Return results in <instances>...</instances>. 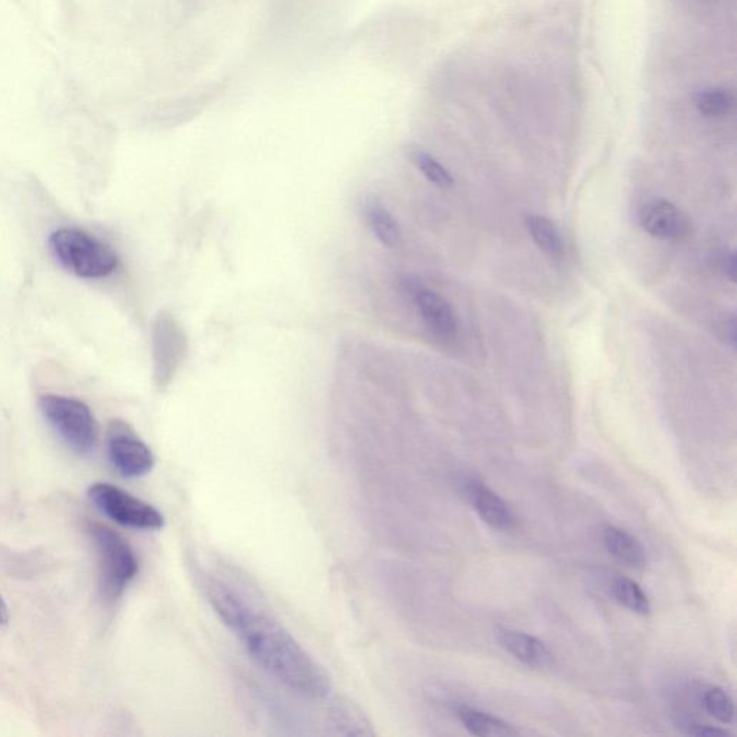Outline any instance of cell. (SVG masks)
Returning <instances> with one entry per match:
<instances>
[{
	"instance_id": "cell-10",
	"label": "cell",
	"mask_w": 737,
	"mask_h": 737,
	"mask_svg": "<svg viewBox=\"0 0 737 737\" xmlns=\"http://www.w3.org/2000/svg\"><path fill=\"white\" fill-rule=\"evenodd\" d=\"M642 228L661 239H680L687 232V221L684 215L668 201L648 202L640 212Z\"/></svg>"
},
{
	"instance_id": "cell-8",
	"label": "cell",
	"mask_w": 737,
	"mask_h": 737,
	"mask_svg": "<svg viewBox=\"0 0 737 737\" xmlns=\"http://www.w3.org/2000/svg\"><path fill=\"white\" fill-rule=\"evenodd\" d=\"M461 487H463L465 499L470 501L480 519L491 529L510 532L516 527L517 520L512 509L507 506L506 501L501 499L499 494L494 493L486 484L468 478L463 481Z\"/></svg>"
},
{
	"instance_id": "cell-6",
	"label": "cell",
	"mask_w": 737,
	"mask_h": 737,
	"mask_svg": "<svg viewBox=\"0 0 737 737\" xmlns=\"http://www.w3.org/2000/svg\"><path fill=\"white\" fill-rule=\"evenodd\" d=\"M108 457L120 476H147L155 467V455L129 425L113 421L108 428Z\"/></svg>"
},
{
	"instance_id": "cell-4",
	"label": "cell",
	"mask_w": 737,
	"mask_h": 737,
	"mask_svg": "<svg viewBox=\"0 0 737 737\" xmlns=\"http://www.w3.org/2000/svg\"><path fill=\"white\" fill-rule=\"evenodd\" d=\"M39 408L48 424L72 451L90 455L96 450L97 421L83 401L61 395H44L39 398Z\"/></svg>"
},
{
	"instance_id": "cell-20",
	"label": "cell",
	"mask_w": 737,
	"mask_h": 737,
	"mask_svg": "<svg viewBox=\"0 0 737 737\" xmlns=\"http://www.w3.org/2000/svg\"><path fill=\"white\" fill-rule=\"evenodd\" d=\"M689 735L699 737H726L730 733L720 727H714L710 725H693L689 729Z\"/></svg>"
},
{
	"instance_id": "cell-14",
	"label": "cell",
	"mask_w": 737,
	"mask_h": 737,
	"mask_svg": "<svg viewBox=\"0 0 737 737\" xmlns=\"http://www.w3.org/2000/svg\"><path fill=\"white\" fill-rule=\"evenodd\" d=\"M458 720L463 723L468 733L480 737L516 736L519 730L510 723L504 722L500 717L480 712L471 707L460 706L455 710Z\"/></svg>"
},
{
	"instance_id": "cell-9",
	"label": "cell",
	"mask_w": 737,
	"mask_h": 737,
	"mask_svg": "<svg viewBox=\"0 0 737 737\" xmlns=\"http://www.w3.org/2000/svg\"><path fill=\"white\" fill-rule=\"evenodd\" d=\"M411 294L422 320L428 329L441 339H452L457 334V317L454 310L441 294L421 286H411Z\"/></svg>"
},
{
	"instance_id": "cell-3",
	"label": "cell",
	"mask_w": 737,
	"mask_h": 737,
	"mask_svg": "<svg viewBox=\"0 0 737 737\" xmlns=\"http://www.w3.org/2000/svg\"><path fill=\"white\" fill-rule=\"evenodd\" d=\"M100 563L101 591L107 601H117L139 573V558L120 533L104 524L90 526Z\"/></svg>"
},
{
	"instance_id": "cell-5",
	"label": "cell",
	"mask_w": 737,
	"mask_h": 737,
	"mask_svg": "<svg viewBox=\"0 0 737 737\" xmlns=\"http://www.w3.org/2000/svg\"><path fill=\"white\" fill-rule=\"evenodd\" d=\"M88 497L101 512L121 526L137 530H159L165 526V517L155 506L113 484H93L88 488Z\"/></svg>"
},
{
	"instance_id": "cell-22",
	"label": "cell",
	"mask_w": 737,
	"mask_h": 737,
	"mask_svg": "<svg viewBox=\"0 0 737 737\" xmlns=\"http://www.w3.org/2000/svg\"><path fill=\"white\" fill-rule=\"evenodd\" d=\"M722 270L732 283L736 281V257L735 254H726L722 260Z\"/></svg>"
},
{
	"instance_id": "cell-13",
	"label": "cell",
	"mask_w": 737,
	"mask_h": 737,
	"mask_svg": "<svg viewBox=\"0 0 737 737\" xmlns=\"http://www.w3.org/2000/svg\"><path fill=\"white\" fill-rule=\"evenodd\" d=\"M362 215L370 231L385 247L393 248L401 242V229L389 209L376 196L363 198Z\"/></svg>"
},
{
	"instance_id": "cell-2",
	"label": "cell",
	"mask_w": 737,
	"mask_h": 737,
	"mask_svg": "<svg viewBox=\"0 0 737 737\" xmlns=\"http://www.w3.org/2000/svg\"><path fill=\"white\" fill-rule=\"evenodd\" d=\"M49 245L61 264L78 277L104 278L119 267L116 252L78 229H58L49 238Z\"/></svg>"
},
{
	"instance_id": "cell-12",
	"label": "cell",
	"mask_w": 737,
	"mask_h": 737,
	"mask_svg": "<svg viewBox=\"0 0 737 737\" xmlns=\"http://www.w3.org/2000/svg\"><path fill=\"white\" fill-rule=\"evenodd\" d=\"M602 540L608 553L627 568L642 571L647 565V555L638 539H635L627 530L617 526L604 527Z\"/></svg>"
},
{
	"instance_id": "cell-21",
	"label": "cell",
	"mask_w": 737,
	"mask_h": 737,
	"mask_svg": "<svg viewBox=\"0 0 737 737\" xmlns=\"http://www.w3.org/2000/svg\"><path fill=\"white\" fill-rule=\"evenodd\" d=\"M722 332L723 337H725L726 342L730 343L733 347H736V320L735 317H730V319H726L723 321L722 324Z\"/></svg>"
},
{
	"instance_id": "cell-19",
	"label": "cell",
	"mask_w": 737,
	"mask_h": 737,
	"mask_svg": "<svg viewBox=\"0 0 737 737\" xmlns=\"http://www.w3.org/2000/svg\"><path fill=\"white\" fill-rule=\"evenodd\" d=\"M703 704L706 712L723 725H729L735 719V704L732 697L720 687H712L704 693Z\"/></svg>"
},
{
	"instance_id": "cell-15",
	"label": "cell",
	"mask_w": 737,
	"mask_h": 737,
	"mask_svg": "<svg viewBox=\"0 0 737 737\" xmlns=\"http://www.w3.org/2000/svg\"><path fill=\"white\" fill-rule=\"evenodd\" d=\"M736 106L735 94L723 87H710L700 91L696 107L707 119H722L733 113Z\"/></svg>"
},
{
	"instance_id": "cell-16",
	"label": "cell",
	"mask_w": 737,
	"mask_h": 737,
	"mask_svg": "<svg viewBox=\"0 0 737 737\" xmlns=\"http://www.w3.org/2000/svg\"><path fill=\"white\" fill-rule=\"evenodd\" d=\"M611 595L622 607L630 609L638 615H648L651 612L650 599L642 591L637 582L624 576H617L611 583Z\"/></svg>"
},
{
	"instance_id": "cell-11",
	"label": "cell",
	"mask_w": 737,
	"mask_h": 737,
	"mask_svg": "<svg viewBox=\"0 0 737 737\" xmlns=\"http://www.w3.org/2000/svg\"><path fill=\"white\" fill-rule=\"evenodd\" d=\"M500 644L507 653L529 667H549L553 655L542 641L527 632L507 630L500 634Z\"/></svg>"
},
{
	"instance_id": "cell-18",
	"label": "cell",
	"mask_w": 737,
	"mask_h": 737,
	"mask_svg": "<svg viewBox=\"0 0 737 737\" xmlns=\"http://www.w3.org/2000/svg\"><path fill=\"white\" fill-rule=\"evenodd\" d=\"M406 153H408V157L412 160V163L418 167L419 172H421L429 182L434 183L438 188H452V185H454V178H452L451 173L448 172V170L445 169V167L442 166L435 157L429 155V153L425 152L421 147L414 146V144L408 147Z\"/></svg>"
},
{
	"instance_id": "cell-23",
	"label": "cell",
	"mask_w": 737,
	"mask_h": 737,
	"mask_svg": "<svg viewBox=\"0 0 737 737\" xmlns=\"http://www.w3.org/2000/svg\"><path fill=\"white\" fill-rule=\"evenodd\" d=\"M9 619H11V614H9L8 605H6L3 596L0 595V625L8 624Z\"/></svg>"
},
{
	"instance_id": "cell-7",
	"label": "cell",
	"mask_w": 737,
	"mask_h": 737,
	"mask_svg": "<svg viewBox=\"0 0 737 737\" xmlns=\"http://www.w3.org/2000/svg\"><path fill=\"white\" fill-rule=\"evenodd\" d=\"M185 353V336L178 321L170 314H160L153 327V359L157 385L166 386Z\"/></svg>"
},
{
	"instance_id": "cell-17",
	"label": "cell",
	"mask_w": 737,
	"mask_h": 737,
	"mask_svg": "<svg viewBox=\"0 0 737 737\" xmlns=\"http://www.w3.org/2000/svg\"><path fill=\"white\" fill-rule=\"evenodd\" d=\"M527 231L537 247L550 257H560L563 254V241L558 228L545 216L532 215L526 219Z\"/></svg>"
},
{
	"instance_id": "cell-1",
	"label": "cell",
	"mask_w": 737,
	"mask_h": 737,
	"mask_svg": "<svg viewBox=\"0 0 737 737\" xmlns=\"http://www.w3.org/2000/svg\"><path fill=\"white\" fill-rule=\"evenodd\" d=\"M206 595L221 621L275 680L310 699H323L330 693L332 683L326 671L286 628L252 607L224 582L209 581Z\"/></svg>"
}]
</instances>
